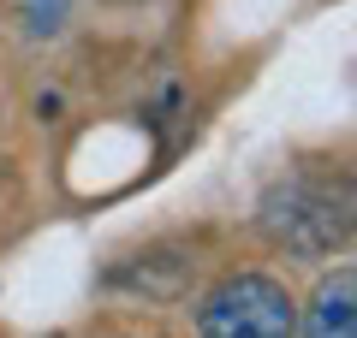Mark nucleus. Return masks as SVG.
Listing matches in <instances>:
<instances>
[{
  "instance_id": "1",
  "label": "nucleus",
  "mask_w": 357,
  "mask_h": 338,
  "mask_svg": "<svg viewBox=\"0 0 357 338\" xmlns=\"http://www.w3.org/2000/svg\"><path fill=\"white\" fill-rule=\"evenodd\" d=\"M197 338H298V309L286 285L262 273H238L203 297Z\"/></svg>"
},
{
  "instance_id": "2",
  "label": "nucleus",
  "mask_w": 357,
  "mask_h": 338,
  "mask_svg": "<svg viewBox=\"0 0 357 338\" xmlns=\"http://www.w3.org/2000/svg\"><path fill=\"white\" fill-rule=\"evenodd\" d=\"M262 232L274 243H286V250H298V255H328L351 232L345 196H333L321 184H280V190H268V202H262Z\"/></svg>"
},
{
  "instance_id": "3",
  "label": "nucleus",
  "mask_w": 357,
  "mask_h": 338,
  "mask_svg": "<svg viewBox=\"0 0 357 338\" xmlns=\"http://www.w3.org/2000/svg\"><path fill=\"white\" fill-rule=\"evenodd\" d=\"M357 279L345 273H333V279H321V291H316V303L304 309V338H357Z\"/></svg>"
}]
</instances>
